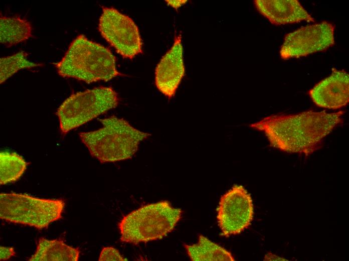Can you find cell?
Here are the masks:
<instances>
[{
  "label": "cell",
  "instance_id": "cell-13",
  "mask_svg": "<svg viewBox=\"0 0 349 261\" xmlns=\"http://www.w3.org/2000/svg\"><path fill=\"white\" fill-rule=\"evenodd\" d=\"M80 250L66 244L61 239L49 240L41 237L39 239L36 249L30 257V261H78Z\"/></svg>",
  "mask_w": 349,
  "mask_h": 261
},
{
  "label": "cell",
  "instance_id": "cell-5",
  "mask_svg": "<svg viewBox=\"0 0 349 261\" xmlns=\"http://www.w3.org/2000/svg\"><path fill=\"white\" fill-rule=\"evenodd\" d=\"M65 206L62 199L40 198L14 192L0 194L1 219L39 230L61 219Z\"/></svg>",
  "mask_w": 349,
  "mask_h": 261
},
{
  "label": "cell",
  "instance_id": "cell-3",
  "mask_svg": "<svg viewBox=\"0 0 349 261\" xmlns=\"http://www.w3.org/2000/svg\"><path fill=\"white\" fill-rule=\"evenodd\" d=\"M102 127L79 134L91 155L101 163H114L132 158L142 141L150 134L133 127L114 115L99 119Z\"/></svg>",
  "mask_w": 349,
  "mask_h": 261
},
{
  "label": "cell",
  "instance_id": "cell-9",
  "mask_svg": "<svg viewBox=\"0 0 349 261\" xmlns=\"http://www.w3.org/2000/svg\"><path fill=\"white\" fill-rule=\"evenodd\" d=\"M334 26L327 21L301 27L285 35L280 57L287 60L326 50L334 44Z\"/></svg>",
  "mask_w": 349,
  "mask_h": 261
},
{
  "label": "cell",
  "instance_id": "cell-19",
  "mask_svg": "<svg viewBox=\"0 0 349 261\" xmlns=\"http://www.w3.org/2000/svg\"><path fill=\"white\" fill-rule=\"evenodd\" d=\"M15 251L13 247L0 246V260H7L15 255Z\"/></svg>",
  "mask_w": 349,
  "mask_h": 261
},
{
  "label": "cell",
  "instance_id": "cell-17",
  "mask_svg": "<svg viewBox=\"0 0 349 261\" xmlns=\"http://www.w3.org/2000/svg\"><path fill=\"white\" fill-rule=\"evenodd\" d=\"M28 54L21 51L12 55L0 59L1 83H4L19 70L40 66L42 64L36 63L27 59Z\"/></svg>",
  "mask_w": 349,
  "mask_h": 261
},
{
  "label": "cell",
  "instance_id": "cell-10",
  "mask_svg": "<svg viewBox=\"0 0 349 261\" xmlns=\"http://www.w3.org/2000/svg\"><path fill=\"white\" fill-rule=\"evenodd\" d=\"M181 34L175 36L172 46L162 57L155 70V84L168 99L173 97L185 73Z\"/></svg>",
  "mask_w": 349,
  "mask_h": 261
},
{
  "label": "cell",
  "instance_id": "cell-1",
  "mask_svg": "<svg viewBox=\"0 0 349 261\" xmlns=\"http://www.w3.org/2000/svg\"><path fill=\"white\" fill-rule=\"evenodd\" d=\"M344 112L308 110L293 114L271 115L250 127L264 133L270 145L282 151L312 154L322 141L343 121Z\"/></svg>",
  "mask_w": 349,
  "mask_h": 261
},
{
  "label": "cell",
  "instance_id": "cell-16",
  "mask_svg": "<svg viewBox=\"0 0 349 261\" xmlns=\"http://www.w3.org/2000/svg\"><path fill=\"white\" fill-rule=\"evenodd\" d=\"M27 163L18 154L9 151L0 153V184L18 180L27 168Z\"/></svg>",
  "mask_w": 349,
  "mask_h": 261
},
{
  "label": "cell",
  "instance_id": "cell-6",
  "mask_svg": "<svg viewBox=\"0 0 349 261\" xmlns=\"http://www.w3.org/2000/svg\"><path fill=\"white\" fill-rule=\"evenodd\" d=\"M118 93L111 87H98L74 93L58 108L56 115L65 135L117 106Z\"/></svg>",
  "mask_w": 349,
  "mask_h": 261
},
{
  "label": "cell",
  "instance_id": "cell-18",
  "mask_svg": "<svg viewBox=\"0 0 349 261\" xmlns=\"http://www.w3.org/2000/svg\"><path fill=\"white\" fill-rule=\"evenodd\" d=\"M128 259L124 258L118 250L112 246H105L102 249L98 258L99 261L118 260L123 261Z\"/></svg>",
  "mask_w": 349,
  "mask_h": 261
},
{
  "label": "cell",
  "instance_id": "cell-2",
  "mask_svg": "<svg viewBox=\"0 0 349 261\" xmlns=\"http://www.w3.org/2000/svg\"><path fill=\"white\" fill-rule=\"evenodd\" d=\"M54 65L61 76L87 83L106 82L122 75L110 50L82 34L72 41L64 56Z\"/></svg>",
  "mask_w": 349,
  "mask_h": 261
},
{
  "label": "cell",
  "instance_id": "cell-15",
  "mask_svg": "<svg viewBox=\"0 0 349 261\" xmlns=\"http://www.w3.org/2000/svg\"><path fill=\"white\" fill-rule=\"evenodd\" d=\"M32 36V27L28 20L18 17H1L0 40L3 44L11 47Z\"/></svg>",
  "mask_w": 349,
  "mask_h": 261
},
{
  "label": "cell",
  "instance_id": "cell-8",
  "mask_svg": "<svg viewBox=\"0 0 349 261\" xmlns=\"http://www.w3.org/2000/svg\"><path fill=\"white\" fill-rule=\"evenodd\" d=\"M253 215L250 194L243 186L234 185L222 196L217 208L221 235L227 237L240 233L250 225Z\"/></svg>",
  "mask_w": 349,
  "mask_h": 261
},
{
  "label": "cell",
  "instance_id": "cell-7",
  "mask_svg": "<svg viewBox=\"0 0 349 261\" xmlns=\"http://www.w3.org/2000/svg\"><path fill=\"white\" fill-rule=\"evenodd\" d=\"M98 30L101 36L126 59L142 53L138 28L129 16L112 7H102Z\"/></svg>",
  "mask_w": 349,
  "mask_h": 261
},
{
  "label": "cell",
  "instance_id": "cell-20",
  "mask_svg": "<svg viewBox=\"0 0 349 261\" xmlns=\"http://www.w3.org/2000/svg\"><path fill=\"white\" fill-rule=\"evenodd\" d=\"M165 2L170 7L177 9L186 4L187 1H166Z\"/></svg>",
  "mask_w": 349,
  "mask_h": 261
},
{
  "label": "cell",
  "instance_id": "cell-4",
  "mask_svg": "<svg viewBox=\"0 0 349 261\" xmlns=\"http://www.w3.org/2000/svg\"><path fill=\"white\" fill-rule=\"evenodd\" d=\"M182 214L181 208L167 200L143 205L120 220V240L136 245L161 239L174 229Z\"/></svg>",
  "mask_w": 349,
  "mask_h": 261
},
{
  "label": "cell",
  "instance_id": "cell-12",
  "mask_svg": "<svg viewBox=\"0 0 349 261\" xmlns=\"http://www.w3.org/2000/svg\"><path fill=\"white\" fill-rule=\"evenodd\" d=\"M254 3L257 11L275 25L314 21L297 0H255Z\"/></svg>",
  "mask_w": 349,
  "mask_h": 261
},
{
  "label": "cell",
  "instance_id": "cell-11",
  "mask_svg": "<svg viewBox=\"0 0 349 261\" xmlns=\"http://www.w3.org/2000/svg\"><path fill=\"white\" fill-rule=\"evenodd\" d=\"M318 106L337 109L349 101V75L344 70L332 69L331 74L317 83L308 92Z\"/></svg>",
  "mask_w": 349,
  "mask_h": 261
},
{
  "label": "cell",
  "instance_id": "cell-14",
  "mask_svg": "<svg viewBox=\"0 0 349 261\" xmlns=\"http://www.w3.org/2000/svg\"><path fill=\"white\" fill-rule=\"evenodd\" d=\"M184 246L193 261L235 260L229 251L202 234L199 235L197 243L184 244Z\"/></svg>",
  "mask_w": 349,
  "mask_h": 261
}]
</instances>
